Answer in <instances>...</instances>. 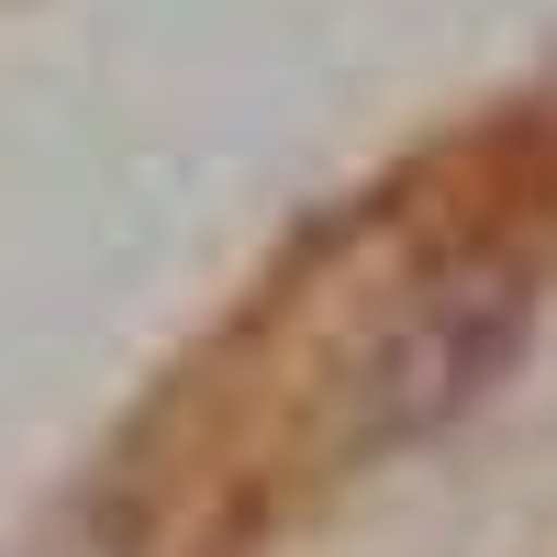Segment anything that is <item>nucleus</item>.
I'll return each mask as SVG.
<instances>
[{"label":"nucleus","instance_id":"obj_1","mask_svg":"<svg viewBox=\"0 0 557 557\" xmlns=\"http://www.w3.org/2000/svg\"><path fill=\"white\" fill-rule=\"evenodd\" d=\"M524 312H535V278L513 257L446 268L435 290L368 346L357 391H346V435L357 446H412V435H435L446 412H469L502 380V357L524 346Z\"/></svg>","mask_w":557,"mask_h":557}]
</instances>
